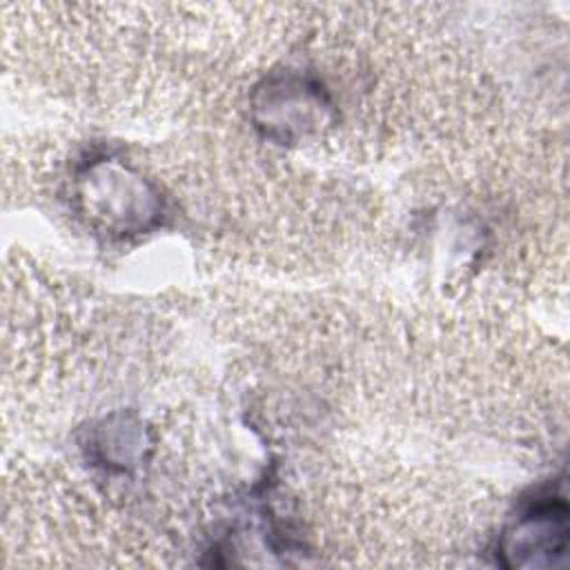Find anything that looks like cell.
I'll return each instance as SVG.
<instances>
[{
    "instance_id": "obj_1",
    "label": "cell",
    "mask_w": 570,
    "mask_h": 570,
    "mask_svg": "<svg viewBox=\"0 0 570 570\" xmlns=\"http://www.w3.org/2000/svg\"><path fill=\"white\" fill-rule=\"evenodd\" d=\"M566 505H539L523 514L514 530L505 534L503 552L517 566H550L566 550Z\"/></svg>"
}]
</instances>
